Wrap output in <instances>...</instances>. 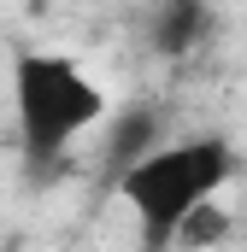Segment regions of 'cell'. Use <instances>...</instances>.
<instances>
[{"instance_id": "cell-3", "label": "cell", "mask_w": 247, "mask_h": 252, "mask_svg": "<svg viewBox=\"0 0 247 252\" xmlns=\"http://www.w3.org/2000/svg\"><path fill=\"white\" fill-rule=\"evenodd\" d=\"M159 129H165L159 106H124V118L112 124V141H106V176H112V182H118L129 164H141L153 147H165Z\"/></svg>"}, {"instance_id": "cell-5", "label": "cell", "mask_w": 247, "mask_h": 252, "mask_svg": "<svg viewBox=\"0 0 247 252\" xmlns=\"http://www.w3.org/2000/svg\"><path fill=\"white\" fill-rule=\"evenodd\" d=\"M230 229H236V217H230L218 199H206L200 211H188V223H183V235H177V247H218Z\"/></svg>"}, {"instance_id": "cell-4", "label": "cell", "mask_w": 247, "mask_h": 252, "mask_svg": "<svg viewBox=\"0 0 247 252\" xmlns=\"http://www.w3.org/2000/svg\"><path fill=\"white\" fill-rule=\"evenodd\" d=\"M206 30H212V6L206 0H159V12H153V53L183 59V53H194L206 41Z\"/></svg>"}, {"instance_id": "cell-1", "label": "cell", "mask_w": 247, "mask_h": 252, "mask_svg": "<svg viewBox=\"0 0 247 252\" xmlns=\"http://www.w3.org/2000/svg\"><path fill=\"white\" fill-rule=\"evenodd\" d=\"M12 118H18V147L30 176H53L82 129L106 118L100 82L65 53L47 47H18L12 53Z\"/></svg>"}, {"instance_id": "cell-2", "label": "cell", "mask_w": 247, "mask_h": 252, "mask_svg": "<svg viewBox=\"0 0 247 252\" xmlns=\"http://www.w3.org/2000/svg\"><path fill=\"white\" fill-rule=\"evenodd\" d=\"M230 176H236V147L224 135H194V141L153 147L141 164L124 170L112 188L135 211L141 252H171L177 235H183V223H188V211H200L206 199H218V188Z\"/></svg>"}]
</instances>
